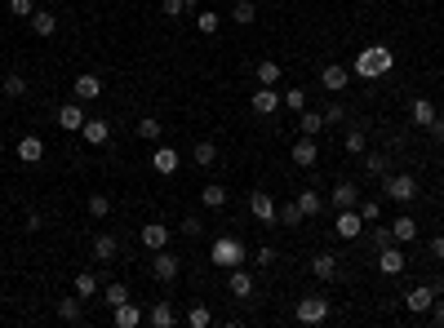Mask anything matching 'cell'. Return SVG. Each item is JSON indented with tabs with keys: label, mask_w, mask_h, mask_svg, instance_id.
Segmentation results:
<instances>
[{
	"label": "cell",
	"mask_w": 444,
	"mask_h": 328,
	"mask_svg": "<svg viewBox=\"0 0 444 328\" xmlns=\"http://www.w3.org/2000/svg\"><path fill=\"white\" fill-rule=\"evenodd\" d=\"M395 67V54L387 49V45H369V49H360L355 54V76L360 80H378V76H387V71Z\"/></svg>",
	"instance_id": "cell-1"
},
{
	"label": "cell",
	"mask_w": 444,
	"mask_h": 328,
	"mask_svg": "<svg viewBox=\"0 0 444 328\" xmlns=\"http://www.w3.org/2000/svg\"><path fill=\"white\" fill-rule=\"evenodd\" d=\"M382 196L395 204H413L418 200V178L413 173H387L382 178Z\"/></svg>",
	"instance_id": "cell-2"
},
{
	"label": "cell",
	"mask_w": 444,
	"mask_h": 328,
	"mask_svg": "<svg viewBox=\"0 0 444 328\" xmlns=\"http://www.w3.org/2000/svg\"><path fill=\"white\" fill-rule=\"evenodd\" d=\"M209 262L222 266V271H231V266L245 262V244H240L236 235H218V240H213V249H209Z\"/></svg>",
	"instance_id": "cell-3"
},
{
	"label": "cell",
	"mask_w": 444,
	"mask_h": 328,
	"mask_svg": "<svg viewBox=\"0 0 444 328\" xmlns=\"http://www.w3.org/2000/svg\"><path fill=\"white\" fill-rule=\"evenodd\" d=\"M178 271H183V258H178V253H169V249H155V253H151V275H155V284H174Z\"/></svg>",
	"instance_id": "cell-4"
},
{
	"label": "cell",
	"mask_w": 444,
	"mask_h": 328,
	"mask_svg": "<svg viewBox=\"0 0 444 328\" xmlns=\"http://www.w3.org/2000/svg\"><path fill=\"white\" fill-rule=\"evenodd\" d=\"M298 324H325L329 320V297H320V293H307L303 302H298Z\"/></svg>",
	"instance_id": "cell-5"
},
{
	"label": "cell",
	"mask_w": 444,
	"mask_h": 328,
	"mask_svg": "<svg viewBox=\"0 0 444 328\" xmlns=\"http://www.w3.org/2000/svg\"><path fill=\"white\" fill-rule=\"evenodd\" d=\"M444 293V284L436 279V284H418V288H409V297H404V306H409L413 315H427L431 311V302H436Z\"/></svg>",
	"instance_id": "cell-6"
},
{
	"label": "cell",
	"mask_w": 444,
	"mask_h": 328,
	"mask_svg": "<svg viewBox=\"0 0 444 328\" xmlns=\"http://www.w3.org/2000/svg\"><path fill=\"white\" fill-rule=\"evenodd\" d=\"M333 231H338L342 240H360V231H365V217H360V209H338V217H333Z\"/></svg>",
	"instance_id": "cell-7"
},
{
	"label": "cell",
	"mask_w": 444,
	"mask_h": 328,
	"mask_svg": "<svg viewBox=\"0 0 444 328\" xmlns=\"http://www.w3.org/2000/svg\"><path fill=\"white\" fill-rule=\"evenodd\" d=\"M404 266H409V258H404V249H400V244L378 249V271H382V275H400Z\"/></svg>",
	"instance_id": "cell-8"
},
{
	"label": "cell",
	"mask_w": 444,
	"mask_h": 328,
	"mask_svg": "<svg viewBox=\"0 0 444 328\" xmlns=\"http://www.w3.org/2000/svg\"><path fill=\"white\" fill-rule=\"evenodd\" d=\"M249 213H254L262 226H275V200L267 191H254V196H249Z\"/></svg>",
	"instance_id": "cell-9"
},
{
	"label": "cell",
	"mask_w": 444,
	"mask_h": 328,
	"mask_svg": "<svg viewBox=\"0 0 444 328\" xmlns=\"http://www.w3.org/2000/svg\"><path fill=\"white\" fill-rule=\"evenodd\" d=\"M58 129H67V133H80V129H85V111H80V102H67V107H58Z\"/></svg>",
	"instance_id": "cell-10"
},
{
	"label": "cell",
	"mask_w": 444,
	"mask_h": 328,
	"mask_svg": "<svg viewBox=\"0 0 444 328\" xmlns=\"http://www.w3.org/2000/svg\"><path fill=\"white\" fill-rule=\"evenodd\" d=\"M178 164H183V155H178L174 147H155V151H151V169H155V173H160V178L178 173Z\"/></svg>",
	"instance_id": "cell-11"
},
{
	"label": "cell",
	"mask_w": 444,
	"mask_h": 328,
	"mask_svg": "<svg viewBox=\"0 0 444 328\" xmlns=\"http://www.w3.org/2000/svg\"><path fill=\"white\" fill-rule=\"evenodd\" d=\"M346 80H351V67H342V63H329L325 71H320V84H325L329 93H342Z\"/></svg>",
	"instance_id": "cell-12"
},
{
	"label": "cell",
	"mask_w": 444,
	"mask_h": 328,
	"mask_svg": "<svg viewBox=\"0 0 444 328\" xmlns=\"http://www.w3.org/2000/svg\"><path fill=\"white\" fill-rule=\"evenodd\" d=\"M71 93H76V102H89V98H98V93H102V80L93 76V71H80L76 84H71Z\"/></svg>",
	"instance_id": "cell-13"
},
{
	"label": "cell",
	"mask_w": 444,
	"mask_h": 328,
	"mask_svg": "<svg viewBox=\"0 0 444 328\" xmlns=\"http://www.w3.org/2000/svg\"><path fill=\"white\" fill-rule=\"evenodd\" d=\"M329 204H333V209H355V204H360V187H355V182H338V187L329 191Z\"/></svg>",
	"instance_id": "cell-14"
},
{
	"label": "cell",
	"mask_w": 444,
	"mask_h": 328,
	"mask_svg": "<svg viewBox=\"0 0 444 328\" xmlns=\"http://www.w3.org/2000/svg\"><path fill=\"white\" fill-rule=\"evenodd\" d=\"M14 155H18L22 164H40V160H45V138H36V133H27V138L18 142V151H14Z\"/></svg>",
	"instance_id": "cell-15"
},
{
	"label": "cell",
	"mask_w": 444,
	"mask_h": 328,
	"mask_svg": "<svg viewBox=\"0 0 444 328\" xmlns=\"http://www.w3.org/2000/svg\"><path fill=\"white\" fill-rule=\"evenodd\" d=\"M138 240H142V244H147L151 253H155V249H169V226H160V222H147V226L138 231Z\"/></svg>",
	"instance_id": "cell-16"
},
{
	"label": "cell",
	"mask_w": 444,
	"mask_h": 328,
	"mask_svg": "<svg viewBox=\"0 0 444 328\" xmlns=\"http://www.w3.org/2000/svg\"><path fill=\"white\" fill-rule=\"evenodd\" d=\"M307 222V213L303 209H298V200H289V204H275V226H303Z\"/></svg>",
	"instance_id": "cell-17"
},
{
	"label": "cell",
	"mask_w": 444,
	"mask_h": 328,
	"mask_svg": "<svg viewBox=\"0 0 444 328\" xmlns=\"http://www.w3.org/2000/svg\"><path fill=\"white\" fill-rule=\"evenodd\" d=\"M275 107H280V93H275L271 84H258V93H254V111H258V116H275Z\"/></svg>",
	"instance_id": "cell-18"
},
{
	"label": "cell",
	"mask_w": 444,
	"mask_h": 328,
	"mask_svg": "<svg viewBox=\"0 0 444 328\" xmlns=\"http://www.w3.org/2000/svg\"><path fill=\"white\" fill-rule=\"evenodd\" d=\"M316 160H320L316 138H298V142H293V164H298V169H311Z\"/></svg>",
	"instance_id": "cell-19"
},
{
	"label": "cell",
	"mask_w": 444,
	"mask_h": 328,
	"mask_svg": "<svg viewBox=\"0 0 444 328\" xmlns=\"http://www.w3.org/2000/svg\"><path fill=\"white\" fill-rule=\"evenodd\" d=\"M147 320H151V328H174V324H178L174 302H155V306L147 311Z\"/></svg>",
	"instance_id": "cell-20"
},
{
	"label": "cell",
	"mask_w": 444,
	"mask_h": 328,
	"mask_svg": "<svg viewBox=\"0 0 444 328\" xmlns=\"http://www.w3.org/2000/svg\"><path fill=\"white\" fill-rule=\"evenodd\" d=\"M112 320H116V328H138L142 311L134 306V302H120V306H112Z\"/></svg>",
	"instance_id": "cell-21"
},
{
	"label": "cell",
	"mask_w": 444,
	"mask_h": 328,
	"mask_svg": "<svg viewBox=\"0 0 444 328\" xmlns=\"http://www.w3.org/2000/svg\"><path fill=\"white\" fill-rule=\"evenodd\" d=\"M80 138H85L89 147H102V142L112 138V125H107V120H85V129H80Z\"/></svg>",
	"instance_id": "cell-22"
},
{
	"label": "cell",
	"mask_w": 444,
	"mask_h": 328,
	"mask_svg": "<svg viewBox=\"0 0 444 328\" xmlns=\"http://www.w3.org/2000/svg\"><path fill=\"white\" fill-rule=\"evenodd\" d=\"M116 253H120V240L112 235V231H102V235H93V258H98V262H112Z\"/></svg>",
	"instance_id": "cell-23"
},
{
	"label": "cell",
	"mask_w": 444,
	"mask_h": 328,
	"mask_svg": "<svg viewBox=\"0 0 444 328\" xmlns=\"http://www.w3.org/2000/svg\"><path fill=\"white\" fill-rule=\"evenodd\" d=\"M298 129H303V138H316V133H325V111H298Z\"/></svg>",
	"instance_id": "cell-24"
},
{
	"label": "cell",
	"mask_w": 444,
	"mask_h": 328,
	"mask_svg": "<svg viewBox=\"0 0 444 328\" xmlns=\"http://www.w3.org/2000/svg\"><path fill=\"white\" fill-rule=\"evenodd\" d=\"M391 235H395V244H409V240H418V222H413L409 213H400L391 222Z\"/></svg>",
	"instance_id": "cell-25"
},
{
	"label": "cell",
	"mask_w": 444,
	"mask_h": 328,
	"mask_svg": "<svg viewBox=\"0 0 444 328\" xmlns=\"http://www.w3.org/2000/svg\"><path fill=\"white\" fill-rule=\"evenodd\" d=\"M298 209H303L307 217H320V213H325V196H320V191H298Z\"/></svg>",
	"instance_id": "cell-26"
},
{
	"label": "cell",
	"mask_w": 444,
	"mask_h": 328,
	"mask_svg": "<svg viewBox=\"0 0 444 328\" xmlns=\"http://www.w3.org/2000/svg\"><path fill=\"white\" fill-rule=\"evenodd\" d=\"M338 262L342 258H333V253H320V258H311V275H316V279H333V275H338Z\"/></svg>",
	"instance_id": "cell-27"
},
{
	"label": "cell",
	"mask_w": 444,
	"mask_h": 328,
	"mask_svg": "<svg viewBox=\"0 0 444 328\" xmlns=\"http://www.w3.org/2000/svg\"><path fill=\"white\" fill-rule=\"evenodd\" d=\"M409 116H413V125H431V120H436V102H431V98H413L409 102Z\"/></svg>",
	"instance_id": "cell-28"
},
{
	"label": "cell",
	"mask_w": 444,
	"mask_h": 328,
	"mask_svg": "<svg viewBox=\"0 0 444 328\" xmlns=\"http://www.w3.org/2000/svg\"><path fill=\"white\" fill-rule=\"evenodd\" d=\"M191 160H196L200 169H213V164H218V142H196V151H191Z\"/></svg>",
	"instance_id": "cell-29"
},
{
	"label": "cell",
	"mask_w": 444,
	"mask_h": 328,
	"mask_svg": "<svg viewBox=\"0 0 444 328\" xmlns=\"http://www.w3.org/2000/svg\"><path fill=\"white\" fill-rule=\"evenodd\" d=\"M227 288H231V297H249V293H254V275L240 271V266H231V284H227Z\"/></svg>",
	"instance_id": "cell-30"
},
{
	"label": "cell",
	"mask_w": 444,
	"mask_h": 328,
	"mask_svg": "<svg viewBox=\"0 0 444 328\" xmlns=\"http://www.w3.org/2000/svg\"><path fill=\"white\" fill-rule=\"evenodd\" d=\"M31 31H36V36H54V31H58V14H49V9H36V14H31Z\"/></svg>",
	"instance_id": "cell-31"
},
{
	"label": "cell",
	"mask_w": 444,
	"mask_h": 328,
	"mask_svg": "<svg viewBox=\"0 0 444 328\" xmlns=\"http://www.w3.org/2000/svg\"><path fill=\"white\" fill-rule=\"evenodd\" d=\"M200 200H205V209H222V204H227V187H222V182H209V187L200 191Z\"/></svg>",
	"instance_id": "cell-32"
},
{
	"label": "cell",
	"mask_w": 444,
	"mask_h": 328,
	"mask_svg": "<svg viewBox=\"0 0 444 328\" xmlns=\"http://www.w3.org/2000/svg\"><path fill=\"white\" fill-rule=\"evenodd\" d=\"M58 315H63L67 324H80V293H71V297H58Z\"/></svg>",
	"instance_id": "cell-33"
},
{
	"label": "cell",
	"mask_w": 444,
	"mask_h": 328,
	"mask_svg": "<svg viewBox=\"0 0 444 328\" xmlns=\"http://www.w3.org/2000/svg\"><path fill=\"white\" fill-rule=\"evenodd\" d=\"M258 84H280V63H271V58H262V63L254 67Z\"/></svg>",
	"instance_id": "cell-34"
},
{
	"label": "cell",
	"mask_w": 444,
	"mask_h": 328,
	"mask_svg": "<svg viewBox=\"0 0 444 328\" xmlns=\"http://www.w3.org/2000/svg\"><path fill=\"white\" fill-rule=\"evenodd\" d=\"M187 324H191V328H209V324H213V315H209V306H205V302L187 306Z\"/></svg>",
	"instance_id": "cell-35"
},
{
	"label": "cell",
	"mask_w": 444,
	"mask_h": 328,
	"mask_svg": "<svg viewBox=\"0 0 444 328\" xmlns=\"http://www.w3.org/2000/svg\"><path fill=\"white\" fill-rule=\"evenodd\" d=\"M231 18L240 22V27H249V22H254V18H258V5H254V0H236V9H231Z\"/></svg>",
	"instance_id": "cell-36"
},
{
	"label": "cell",
	"mask_w": 444,
	"mask_h": 328,
	"mask_svg": "<svg viewBox=\"0 0 444 328\" xmlns=\"http://www.w3.org/2000/svg\"><path fill=\"white\" fill-rule=\"evenodd\" d=\"M102 302H107V306H120V302H129V288L120 284V279H112V284L102 288Z\"/></svg>",
	"instance_id": "cell-37"
},
{
	"label": "cell",
	"mask_w": 444,
	"mask_h": 328,
	"mask_svg": "<svg viewBox=\"0 0 444 328\" xmlns=\"http://www.w3.org/2000/svg\"><path fill=\"white\" fill-rule=\"evenodd\" d=\"M0 89H5V98H22V93H27V80H22L18 71H9V76H5V84H0Z\"/></svg>",
	"instance_id": "cell-38"
},
{
	"label": "cell",
	"mask_w": 444,
	"mask_h": 328,
	"mask_svg": "<svg viewBox=\"0 0 444 328\" xmlns=\"http://www.w3.org/2000/svg\"><path fill=\"white\" fill-rule=\"evenodd\" d=\"M360 160H365V169H369L374 178H387V173H391V160H387V155H360Z\"/></svg>",
	"instance_id": "cell-39"
},
{
	"label": "cell",
	"mask_w": 444,
	"mask_h": 328,
	"mask_svg": "<svg viewBox=\"0 0 444 328\" xmlns=\"http://www.w3.org/2000/svg\"><path fill=\"white\" fill-rule=\"evenodd\" d=\"M160 133H164V125H160V120H138V138H147V142H160Z\"/></svg>",
	"instance_id": "cell-40"
},
{
	"label": "cell",
	"mask_w": 444,
	"mask_h": 328,
	"mask_svg": "<svg viewBox=\"0 0 444 328\" xmlns=\"http://www.w3.org/2000/svg\"><path fill=\"white\" fill-rule=\"evenodd\" d=\"M107 213H112V200H107L102 191H93V196H89V217H98V222H102Z\"/></svg>",
	"instance_id": "cell-41"
},
{
	"label": "cell",
	"mask_w": 444,
	"mask_h": 328,
	"mask_svg": "<svg viewBox=\"0 0 444 328\" xmlns=\"http://www.w3.org/2000/svg\"><path fill=\"white\" fill-rule=\"evenodd\" d=\"M369 244H374V249H387V244H395L391 226H374V231H369Z\"/></svg>",
	"instance_id": "cell-42"
},
{
	"label": "cell",
	"mask_w": 444,
	"mask_h": 328,
	"mask_svg": "<svg viewBox=\"0 0 444 328\" xmlns=\"http://www.w3.org/2000/svg\"><path fill=\"white\" fill-rule=\"evenodd\" d=\"M76 293H80V297H93V293H98V279H93L89 271H80V275H76Z\"/></svg>",
	"instance_id": "cell-43"
},
{
	"label": "cell",
	"mask_w": 444,
	"mask_h": 328,
	"mask_svg": "<svg viewBox=\"0 0 444 328\" xmlns=\"http://www.w3.org/2000/svg\"><path fill=\"white\" fill-rule=\"evenodd\" d=\"M280 102H284V107H289V111H293V116H298V111H307V93H303V89H289V93H284V98H280Z\"/></svg>",
	"instance_id": "cell-44"
},
{
	"label": "cell",
	"mask_w": 444,
	"mask_h": 328,
	"mask_svg": "<svg viewBox=\"0 0 444 328\" xmlns=\"http://www.w3.org/2000/svg\"><path fill=\"white\" fill-rule=\"evenodd\" d=\"M355 209H360V217H365V222H378V217H382V204H378V200H360Z\"/></svg>",
	"instance_id": "cell-45"
},
{
	"label": "cell",
	"mask_w": 444,
	"mask_h": 328,
	"mask_svg": "<svg viewBox=\"0 0 444 328\" xmlns=\"http://www.w3.org/2000/svg\"><path fill=\"white\" fill-rule=\"evenodd\" d=\"M196 27L205 31V36H213V31L222 27V18H218V14H196Z\"/></svg>",
	"instance_id": "cell-46"
},
{
	"label": "cell",
	"mask_w": 444,
	"mask_h": 328,
	"mask_svg": "<svg viewBox=\"0 0 444 328\" xmlns=\"http://www.w3.org/2000/svg\"><path fill=\"white\" fill-rule=\"evenodd\" d=\"M346 151H351V155H365V129H351V133H346Z\"/></svg>",
	"instance_id": "cell-47"
},
{
	"label": "cell",
	"mask_w": 444,
	"mask_h": 328,
	"mask_svg": "<svg viewBox=\"0 0 444 328\" xmlns=\"http://www.w3.org/2000/svg\"><path fill=\"white\" fill-rule=\"evenodd\" d=\"M9 14H14V18H31L36 5H31V0H9Z\"/></svg>",
	"instance_id": "cell-48"
},
{
	"label": "cell",
	"mask_w": 444,
	"mask_h": 328,
	"mask_svg": "<svg viewBox=\"0 0 444 328\" xmlns=\"http://www.w3.org/2000/svg\"><path fill=\"white\" fill-rule=\"evenodd\" d=\"M160 14H164V18H183V14H187V5H183V0H164Z\"/></svg>",
	"instance_id": "cell-49"
},
{
	"label": "cell",
	"mask_w": 444,
	"mask_h": 328,
	"mask_svg": "<svg viewBox=\"0 0 444 328\" xmlns=\"http://www.w3.org/2000/svg\"><path fill=\"white\" fill-rule=\"evenodd\" d=\"M178 231H183V235H191V240H196V235H205V222H200V217H187V222L178 226Z\"/></svg>",
	"instance_id": "cell-50"
},
{
	"label": "cell",
	"mask_w": 444,
	"mask_h": 328,
	"mask_svg": "<svg viewBox=\"0 0 444 328\" xmlns=\"http://www.w3.org/2000/svg\"><path fill=\"white\" fill-rule=\"evenodd\" d=\"M338 120H346V107H342V102H329V111H325V125H338Z\"/></svg>",
	"instance_id": "cell-51"
},
{
	"label": "cell",
	"mask_w": 444,
	"mask_h": 328,
	"mask_svg": "<svg viewBox=\"0 0 444 328\" xmlns=\"http://www.w3.org/2000/svg\"><path fill=\"white\" fill-rule=\"evenodd\" d=\"M431 320H436V328H444V293L431 302Z\"/></svg>",
	"instance_id": "cell-52"
},
{
	"label": "cell",
	"mask_w": 444,
	"mask_h": 328,
	"mask_svg": "<svg viewBox=\"0 0 444 328\" xmlns=\"http://www.w3.org/2000/svg\"><path fill=\"white\" fill-rule=\"evenodd\" d=\"M427 129H431V138H436V142H444V116H436Z\"/></svg>",
	"instance_id": "cell-53"
},
{
	"label": "cell",
	"mask_w": 444,
	"mask_h": 328,
	"mask_svg": "<svg viewBox=\"0 0 444 328\" xmlns=\"http://www.w3.org/2000/svg\"><path fill=\"white\" fill-rule=\"evenodd\" d=\"M275 262V249H258V266H271Z\"/></svg>",
	"instance_id": "cell-54"
},
{
	"label": "cell",
	"mask_w": 444,
	"mask_h": 328,
	"mask_svg": "<svg viewBox=\"0 0 444 328\" xmlns=\"http://www.w3.org/2000/svg\"><path fill=\"white\" fill-rule=\"evenodd\" d=\"M431 258H444V235H436V240H431Z\"/></svg>",
	"instance_id": "cell-55"
},
{
	"label": "cell",
	"mask_w": 444,
	"mask_h": 328,
	"mask_svg": "<svg viewBox=\"0 0 444 328\" xmlns=\"http://www.w3.org/2000/svg\"><path fill=\"white\" fill-rule=\"evenodd\" d=\"M0 151H5V147H0Z\"/></svg>",
	"instance_id": "cell-56"
}]
</instances>
